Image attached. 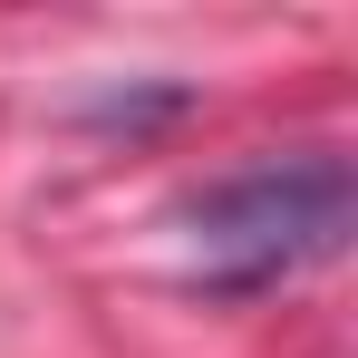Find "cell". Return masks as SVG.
Here are the masks:
<instances>
[{"mask_svg": "<svg viewBox=\"0 0 358 358\" xmlns=\"http://www.w3.org/2000/svg\"><path fill=\"white\" fill-rule=\"evenodd\" d=\"M349 213H358V184L339 155H271V165H242L184 203L194 262L213 291H271L310 262H329L349 242Z\"/></svg>", "mask_w": 358, "mask_h": 358, "instance_id": "1", "label": "cell"}]
</instances>
